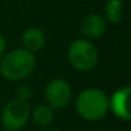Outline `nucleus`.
<instances>
[{"label":"nucleus","mask_w":131,"mask_h":131,"mask_svg":"<svg viewBox=\"0 0 131 131\" xmlns=\"http://www.w3.org/2000/svg\"><path fill=\"white\" fill-rule=\"evenodd\" d=\"M36 67L35 54L21 48L5 53L0 60V73L8 81H22L27 79Z\"/></svg>","instance_id":"1"},{"label":"nucleus","mask_w":131,"mask_h":131,"mask_svg":"<svg viewBox=\"0 0 131 131\" xmlns=\"http://www.w3.org/2000/svg\"><path fill=\"white\" fill-rule=\"evenodd\" d=\"M75 109L86 121H99L109 112V96L98 88L85 89L77 95Z\"/></svg>","instance_id":"2"},{"label":"nucleus","mask_w":131,"mask_h":131,"mask_svg":"<svg viewBox=\"0 0 131 131\" xmlns=\"http://www.w3.org/2000/svg\"><path fill=\"white\" fill-rule=\"evenodd\" d=\"M98 49L88 39H77L71 42L67 51V59L72 67L80 72L91 71L98 63Z\"/></svg>","instance_id":"3"},{"label":"nucleus","mask_w":131,"mask_h":131,"mask_svg":"<svg viewBox=\"0 0 131 131\" xmlns=\"http://www.w3.org/2000/svg\"><path fill=\"white\" fill-rule=\"evenodd\" d=\"M30 116L31 107L28 102L13 98L4 105L0 119L7 131H19L27 125Z\"/></svg>","instance_id":"4"},{"label":"nucleus","mask_w":131,"mask_h":131,"mask_svg":"<svg viewBox=\"0 0 131 131\" xmlns=\"http://www.w3.org/2000/svg\"><path fill=\"white\" fill-rule=\"evenodd\" d=\"M44 94L49 107H51L53 109H63L71 102L72 89L64 79L58 77L48 82Z\"/></svg>","instance_id":"5"},{"label":"nucleus","mask_w":131,"mask_h":131,"mask_svg":"<svg viewBox=\"0 0 131 131\" xmlns=\"http://www.w3.org/2000/svg\"><path fill=\"white\" fill-rule=\"evenodd\" d=\"M131 94L130 86H122L117 89L109 98V111L119 119L128 122L131 119L130 107H128V99Z\"/></svg>","instance_id":"6"},{"label":"nucleus","mask_w":131,"mask_h":131,"mask_svg":"<svg viewBox=\"0 0 131 131\" xmlns=\"http://www.w3.org/2000/svg\"><path fill=\"white\" fill-rule=\"evenodd\" d=\"M107 27H108V22L104 18V16L98 13H90L81 21L80 31L85 36V39L93 40L103 36L107 31Z\"/></svg>","instance_id":"7"},{"label":"nucleus","mask_w":131,"mask_h":131,"mask_svg":"<svg viewBox=\"0 0 131 131\" xmlns=\"http://www.w3.org/2000/svg\"><path fill=\"white\" fill-rule=\"evenodd\" d=\"M45 42H46L45 32L39 27H30L22 35L23 49H26L34 54L40 51L45 46Z\"/></svg>","instance_id":"8"},{"label":"nucleus","mask_w":131,"mask_h":131,"mask_svg":"<svg viewBox=\"0 0 131 131\" xmlns=\"http://www.w3.org/2000/svg\"><path fill=\"white\" fill-rule=\"evenodd\" d=\"M30 117L32 118V121L36 126L46 127L54 119V109L51 107H49L48 104H40L34 111H31Z\"/></svg>","instance_id":"9"},{"label":"nucleus","mask_w":131,"mask_h":131,"mask_svg":"<svg viewBox=\"0 0 131 131\" xmlns=\"http://www.w3.org/2000/svg\"><path fill=\"white\" fill-rule=\"evenodd\" d=\"M123 14L122 0H107L104 5V18L112 25H117Z\"/></svg>","instance_id":"10"},{"label":"nucleus","mask_w":131,"mask_h":131,"mask_svg":"<svg viewBox=\"0 0 131 131\" xmlns=\"http://www.w3.org/2000/svg\"><path fill=\"white\" fill-rule=\"evenodd\" d=\"M32 95H34V89L31 85H28V84H19L18 85V88L16 90V98L28 102L32 98Z\"/></svg>","instance_id":"11"},{"label":"nucleus","mask_w":131,"mask_h":131,"mask_svg":"<svg viewBox=\"0 0 131 131\" xmlns=\"http://www.w3.org/2000/svg\"><path fill=\"white\" fill-rule=\"evenodd\" d=\"M5 50H7V40L2 34H0V59H2V57L5 54Z\"/></svg>","instance_id":"12"},{"label":"nucleus","mask_w":131,"mask_h":131,"mask_svg":"<svg viewBox=\"0 0 131 131\" xmlns=\"http://www.w3.org/2000/svg\"><path fill=\"white\" fill-rule=\"evenodd\" d=\"M44 131H59V130H53V128H49V130H44Z\"/></svg>","instance_id":"13"}]
</instances>
